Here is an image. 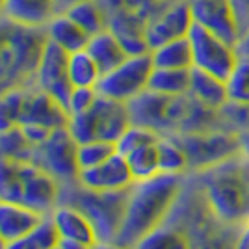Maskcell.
Masks as SVG:
<instances>
[{"label":"cell","instance_id":"1","mask_svg":"<svg viewBox=\"0 0 249 249\" xmlns=\"http://www.w3.org/2000/svg\"><path fill=\"white\" fill-rule=\"evenodd\" d=\"M182 186V175L158 173L147 180H134L126 192L123 219L114 242L134 248L149 231L162 225L175 205Z\"/></svg>","mask_w":249,"mask_h":249},{"label":"cell","instance_id":"2","mask_svg":"<svg viewBox=\"0 0 249 249\" xmlns=\"http://www.w3.org/2000/svg\"><path fill=\"white\" fill-rule=\"evenodd\" d=\"M45 43V28L24 26L0 13V97L34 86Z\"/></svg>","mask_w":249,"mask_h":249},{"label":"cell","instance_id":"3","mask_svg":"<svg viewBox=\"0 0 249 249\" xmlns=\"http://www.w3.org/2000/svg\"><path fill=\"white\" fill-rule=\"evenodd\" d=\"M201 184L208 207L225 223H246L249 219V156H231L201 173Z\"/></svg>","mask_w":249,"mask_h":249},{"label":"cell","instance_id":"4","mask_svg":"<svg viewBox=\"0 0 249 249\" xmlns=\"http://www.w3.org/2000/svg\"><path fill=\"white\" fill-rule=\"evenodd\" d=\"M126 106L132 124L151 128L160 136H175L188 132L196 101L190 95L169 97L145 89Z\"/></svg>","mask_w":249,"mask_h":249},{"label":"cell","instance_id":"5","mask_svg":"<svg viewBox=\"0 0 249 249\" xmlns=\"http://www.w3.org/2000/svg\"><path fill=\"white\" fill-rule=\"evenodd\" d=\"M126 192L128 190L110 192V194L91 192L74 180L71 184L62 186V197L67 199L65 201L60 199V203H69L73 207L80 208L86 214V218L91 221L97 240H115L123 219Z\"/></svg>","mask_w":249,"mask_h":249},{"label":"cell","instance_id":"6","mask_svg":"<svg viewBox=\"0 0 249 249\" xmlns=\"http://www.w3.org/2000/svg\"><path fill=\"white\" fill-rule=\"evenodd\" d=\"M130 124L132 121L126 104L99 95L88 112L67 117L65 126L76 143L103 140L115 145V142L124 134Z\"/></svg>","mask_w":249,"mask_h":249},{"label":"cell","instance_id":"7","mask_svg":"<svg viewBox=\"0 0 249 249\" xmlns=\"http://www.w3.org/2000/svg\"><path fill=\"white\" fill-rule=\"evenodd\" d=\"M177 143L184 149L188 158V169L203 171L242 153L238 132L225 130H205V132H186L175 134Z\"/></svg>","mask_w":249,"mask_h":249},{"label":"cell","instance_id":"8","mask_svg":"<svg viewBox=\"0 0 249 249\" xmlns=\"http://www.w3.org/2000/svg\"><path fill=\"white\" fill-rule=\"evenodd\" d=\"M153 69L151 54L126 56L117 67L101 76L95 89L101 97L126 104L145 91Z\"/></svg>","mask_w":249,"mask_h":249},{"label":"cell","instance_id":"9","mask_svg":"<svg viewBox=\"0 0 249 249\" xmlns=\"http://www.w3.org/2000/svg\"><path fill=\"white\" fill-rule=\"evenodd\" d=\"M188 39L192 45L194 69L214 74L221 80H227L232 67L238 62L236 45L219 37L218 34L207 30L199 24H194L188 32Z\"/></svg>","mask_w":249,"mask_h":249},{"label":"cell","instance_id":"10","mask_svg":"<svg viewBox=\"0 0 249 249\" xmlns=\"http://www.w3.org/2000/svg\"><path fill=\"white\" fill-rule=\"evenodd\" d=\"M30 162L45 169L60 184H71L78 177L76 166V142L69 134L67 126H60L52 130L51 136L34 147Z\"/></svg>","mask_w":249,"mask_h":249},{"label":"cell","instance_id":"11","mask_svg":"<svg viewBox=\"0 0 249 249\" xmlns=\"http://www.w3.org/2000/svg\"><path fill=\"white\" fill-rule=\"evenodd\" d=\"M67 58H69V52H65L58 45L47 39L37 69H36V80H34L36 88L51 95L63 108L73 89V86L69 82V74H67Z\"/></svg>","mask_w":249,"mask_h":249},{"label":"cell","instance_id":"12","mask_svg":"<svg viewBox=\"0 0 249 249\" xmlns=\"http://www.w3.org/2000/svg\"><path fill=\"white\" fill-rule=\"evenodd\" d=\"M194 26V19L186 0H171L169 4L156 10L145 24V37L149 49H155L171 39L186 37Z\"/></svg>","mask_w":249,"mask_h":249},{"label":"cell","instance_id":"13","mask_svg":"<svg viewBox=\"0 0 249 249\" xmlns=\"http://www.w3.org/2000/svg\"><path fill=\"white\" fill-rule=\"evenodd\" d=\"M194 24L218 34L219 37L236 45L240 39L238 17L232 6V0H186Z\"/></svg>","mask_w":249,"mask_h":249},{"label":"cell","instance_id":"14","mask_svg":"<svg viewBox=\"0 0 249 249\" xmlns=\"http://www.w3.org/2000/svg\"><path fill=\"white\" fill-rule=\"evenodd\" d=\"M17 97H19V124H41L51 130L67 124L65 108L39 88L30 86L19 89Z\"/></svg>","mask_w":249,"mask_h":249},{"label":"cell","instance_id":"15","mask_svg":"<svg viewBox=\"0 0 249 249\" xmlns=\"http://www.w3.org/2000/svg\"><path fill=\"white\" fill-rule=\"evenodd\" d=\"M76 182L86 190L110 194V192H123L134 184V177L130 173L128 162L123 155L115 151L103 164L89 169L78 171Z\"/></svg>","mask_w":249,"mask_h":249},{"label":"cell","instance_id":"16","mask_svg":"<svg viewBox=\"0 0 249 249\" xmlns=\"http://www.w3.org/2000/svg\"><path fill=\"white\" fill-rule=\"evenodd\" d=\"M49 218L60 240H74V242H82L88 246H93L97 242L93 225L80 208L73 207L69 203H60L49 214Z\"/></svg>","mask_w":249,"mask_h":249},{"label":"cell","instance_id":"17","mask_svg":"<svg viewBox=\"0 0 249 249\" xmlns=\"http://www.w3.org/2000/svg\"><path fill=\"white\" fill-rule=\"evenodd\" d=\"M58 11V0H6L2 15L24 26L45 28Z\"/></svg>","mask_w":249,"mask_h":249},{"label":"cell","instance_id":"18","mask_svg":"<svg viewBox=\"0 0 249 249\" xmlns=\"http://www.w3.org/2000/svg\"><path fill=\"white\" fill-rule=\"evenodd\" d=\"M43 218H45L43 214L24 207L21 203L0 201V234L6 240V244L24 236Z\"/></svg>","mask_w":249,"mask_h":249},{"label":"cell","instance_id":"19","mask_svg":"<svg viewBox=\"0 0 249 249\" xmlns=\"http://www.w3.org/2000/svg\"><path fill=\"white\" fill-rule=\"evenodd\" d=\"M45 36L49 41L58 45L65 52L82 51L89 39V36L63 11H58L49 21V24L45 26Z\"/></svg>","mask_w":249,"mask_h":249},{"label":"cell","instance_id":"20","mask_svg":"<svg viewBox=\"0 0 249 249\" xmlns=\"http://www.w3.org/2000/svg\"><path fill=\"white\" fill-rule=\"evenodd\" d=\"M86 51L89 52V56L99 65L103 74L112 71L114 67H117L126 58L123 45L119 43V39L115 37V34L110 28H104V30L89 36Z\"/></svg>","mask_w":249,"mask_h":249},{"label":"cell","instance_id":"21","mask_svg":"<svg viewBox=\"0 0 249 249\" xmlns=\"http://www.w3.org/2000/svg\"><path fill=\"white\" fill-rule=\"evenodd\" d=\"M188 95L196 103L203 104L210 110H221L229 103L225 80L205 73V71L194 69V67H192V82H190Z\"/></svg>","mask_w":249,"mask_h":249},{"label":"cell","instance_id":"22","mask_svg":"<svg viewBox=\"0 0 249 249\" xmlns=\"http://www.w3.org/2000/svg\"><path fill=\"white\" fill-rule=\"evenodd\" d=\"M151 60L158 69H192L194 58H192V45L186 37L171 39L162 43L155 49H151Z\"/></svg>","mask_w":249,"mask_h":249},{"label":"cell","instance_id":"23","mask_svg":"<svg viewBox=\"0 0 249 249\" xmlns=\"http://www.w3.org/2000/svg\"><path fill=\"white\" fill-rule=\"evenodd\" d=\"M192 69H158L155 67L149 78V91L169 97H180L190 93Z\"/></svg>","mask_w":249,"mask_h":249},{"label":"cell","instance_id":"24","mask_svg":"<svg viewBox=\"0 0 249 249\" xmlns=\"http://www.w3.org/2000/svg\"><path fill=\"white\" fill-rule=\"evenodd\" d=\"M63 13H67L88 36H93L97 32L108 28V15L99 0H82L69 4L63 8Z\"/></svg>","mask_w":249,"mask_h":249},{"label":"cell","instance_id":"25","mask_svg":"<svg viewBox=\"0 0 249 249\" xmlns=\"http://www.w3.org/2000/svg\"><path fill=\"white\" fill-rule=\"evenodd\" d=\"M67 74H69V82L73 88H97V84L103 76L99 65L95 63V60L86 49L69 52Z\"/></svg>","mask_w":249,"mask_h":249},{"label":"cell","instance_id":"26","mask_svg":"<svg viewBox=\"0 0 249 249\" xmlns=\"http://www.w3.org/2000/svg\"><path fill=\"white\" fill-rule=\"evenodd\" d=\"M132 249H192V244L182 231L162 223L142 236Z\"/></svg>","mask_w":249,"mask_h":249},{"label":"cell","instance_id":"27","mask_svg":"<svg viewBox=\"0 0 249 249\" xmlns=\"http://www.w3.org/2000/svg\"><path fill=\"white\" fill-rule=\"evenodd\" d=\"M158 171L182 175L188 169V158L184 149L177 143L173 136H160L158 140Z\"/></svg>","mask_w":249,"mask_h":249},{"label":"cell","instance_id":"28","mask_svg":"<svg viewBox=\"0 0 249 249\" xmlns=\"http://www.w3.org/2000/svg\"><path fill=\"white\" fill-rule=\"evenodd\" d=\"M58 242H60V238H58V232L52 225L51 218L45 216L24 236H21L15 242H10L6 249H52L58 246Z\"/></svg>","mask_w":249,"mask_h":249},{"label":"cell","instance_id":"29","mask_svg":"<svg viewBox=\"0 0 249 249\" xmlns=\"http://www.w3.org/2000/svg\"><path fill=\"white\" fill-rule=\"evenodd\" d=\"M227 99L231 104L249 106V58L238 56V62L232 67L225 80Z\"/></svg>","mask_w":249,"mask_h":249},{"label":"cell","instance_id":"30","mask_svg":"<svg viewBox=\"0 0 249 249\" xmlns=\"http://www.w3.org/2000/svg\"><path fill=\"white\" fill-rule=\"evenodd\" d=\"M156 143L140 147V149H136L134 153L124 156L134 180H147V178L160 173L158 171V147H156Z\"/></svg>","mask_w":249,"mask_h":249},{"label":"cell","instance_id":"31","mask_svg":"<svg viewBox=\"0 0 249 249\" xmlns=\"http://www.w3.org/2000/svg\"><path fill=\"white\" fill-rule=\"evenodd\" d=\"M114 153V143H108V142H103V140H91V142L76 143V166H78V171L103 164L104 160H108Z\"/></svg>","mask_w":249,"mask_h":249},{"label":"cell","instance_id":"32","mask_svg":"<svg viewBox=\"0 0 249 249\" xmlns=\"http://www.w3.org/2000/svg\"><path fill=\"white\" fill-rule=\"evenodd\" d=\"M158 140H160V134H156L155 130L140 126V124H130L124 130V134L115 142V151L119 155L128 156L130 153H134L136 149L145 147L149 143H156Z\"/></svg>","mask_w":249,"mask_h":249},{"label":"cell","instance_id":"33","mask_svg":"<svg viewBox=\"0 0 249 249\" xmlns=\"http://www.w3.org/2000/svg\"><path fill=\"white\" fill-rule=\"evenodd\" d=\"M97 97H99V93H97L95 88H73L71 93H69L67 103H65L67 117L88 112V110L95 104Z\"/></svg>","mask_w":249,"mask_h":249},{"label":"cell","instance_id":"34","mask_svg":"<svg viewBox=\"0 0 249 249\" xmlns=\"http://www.w3.org/2000/svg\"><path fill=\"white\" fill-rule=\"evenodd\" d=\"M19 91V89H17ZM11 91L0 97V134L19 124V97Z\"/></svg>","mask_w":249,"mask_h":249},{"label":"cell","instance_id":"35","mask_svg":"<svg viewBox=\"0 0 249 249\" xmlns=\"http://www.w3.org/2000/svg\"><path fill=\"white\" fill-rule=\"evenodd\" d=\"M232 6L238 17L240 28L244 32L249 26V0H232Z\"/></svg>","mask_w":249,"mask_h":249},{"label":"cell","instance_id":"36","mask_svg":"<svg viewBox=\"0 0 249 249\" xmlns=\"http://www.w3.org/2000/svg\"><path fill=\"white\" fill-rule=\"evenodd\" d=\"M236 51H238V56H248L249 58V26L240 34V39L236 43Z\"/></svg>","mask_w":249,"mask_h":249},{"label":"cell","instance_id":"37","mask_svg":"<svg viewBox=\"0 0 249 249\" xmlns=\"http://www.w3.org/2000/svg\"><path fill=\"white\" fill-rule=\"evenodd\" d=\"M234 249H249V219L244 223V227L240 231V236L234 244Z\"/></svg>","mask_w":249,"mask_h":249},{"label":"cell","instance_id":"38","mask_svg":"<svg viewBox=\"0 0 249 249\" xmlns=\"http://www.w3.org/2000/svg\"><path fill=\"white\" fill-rule=\"evenodd\" d=\"M89 249H130V248H124V246L117 244L114 240H97Z\"/></svg>","mask_w":249,"mask_h":249},{"label":"cell","instance_id":"39","mask_svg":"<svg viewBox=\"0 0 249 249\" xmlns=\"http://www.w3.org/2000/svg\"><path fill=\"white\" fill-rule=\"evenodd\" d=\"M91 246L82 244V242H74V240H60L58 249H89Z\"/></svg>","mask_w":249,"mask_h":249},{"label":"cell","instance_id":"40","mask_svg":"<svg viewBox=\"0 0 249 249\" xmlns=\"http://www.w3.org/2000/svg\"><path fill=\"white\" fill-rule=\"evenodd\" d=\"M240 143H242V153L249 156V128L240 132Z\"/></svg>","mask_w":249,"mask_h":249},{"label":"cell","instance_id":"41","mask_svg":"<svg viewBox=\"0 0 249 249\" xmlns=\"http://www.w3.org/2000/svg\"><path fill=\"white\" fill-rule=\"evenodd\" d=\"M74 2H82V0H58V4H60V11H62L63 8H67L69 4H74Z\"/></svg>","mask_w":249,"mask_h":249},{"label":"cell","instance_id":"42","mask_svg":"<svg viewBox=\"0 0 249 249\" xmlns=\"http://www.w3.org/2000/svg\"><path fill=\"white\" fill-rule=\"evenodd\" d=\"M6 246H8V244H6V240L2 238V234H0V249H6Z\"/></svg>","mask_w":249,"mask_h":249},{"label":"cell","instance_id":"43","mask_svg":"<svg viewBox=\"0 0 249 249\" xmlns=\"http://www.w3.org/2000/svg\"><path fill=\"white\" fill-rule=\"evenodd\" d=\"M4 2H6V0H0V13H2V8H4Z\"/></svg>","mask_w":249,"mask_h":249},{"label":"cell","instance_id":"44","mask_svg":"<svg viewBox=\"0 0 249 249\" xmlns=\"http://www.w3.org/2000/svg\"><path fill=\"white\" fill-rule=\"evenodd\" d=\"M52 249H58V246H56V248H52Z\"/></svg>","mask_w":249,"mask_h":249}]
</instances>
